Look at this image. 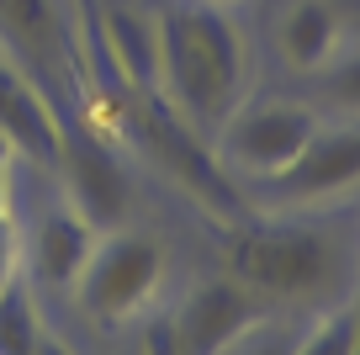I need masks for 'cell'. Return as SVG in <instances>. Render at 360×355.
I'll use <instances>...</instances> for the list:
<instances>
[{"mask_svg":"<svg viewBox=\"0 0 360 355\" xmlns=\"http://www.w3.org/2000/svg\"><path fill=\"white\" fill-rule=\"evenodd\" d=\"M249 48L228 6L180 0L154 22V90L202 133H217L244 101Z\"/></svg>","mask_w":360,"mask_h":355,"instance_id":"cell-1","label":"cell"},{"mask_svg":"<svg viewBox=\"0 0 360 355\" xmlns=\"http://www.w3.org/2000/svg\"><path fill=\"white\" fill-rule=\"evenodd\" d=\"M122 127L148 149V154H154V165L165 170V175L175 180V186L186 191L196 207H207L212 218H223L228 228H233V223H244L249 207H244V197H238V186H233V175H228V165L217 159V149L207 144L202 127L186 123V117H180V111L169 106V101L159 96L154 85L127 90Z\"/></svg>","mask_w":360,"mask_h":355,"instance_id":"cell-2","label":"cell"},{"mask_svg":"<svg viewBox=\"0 0 360 355\" xmlns=\"http://www.w3.org/2000/svg\"><path fill=\"white\" fill-rule=\"evenodd\" d=\"M339 244L302 223H233L228 239V276L270 302L313 297L339 276Z\"/></svg>","mask_w":360,"mask_h":355,"instance_id":"cell-3","label":"cell"},{"mask_svg":"<svg viewBox=\"0 0 360 355\" xmlns=\"http://www.w3.org/2000/svg\"><path fill=\"white\" fill-rule=\"evenodd\" d=\"M318 133V111L302 101H238L228 111V123L217 127V159L228 170H244L255 180H276L281 170L297 165Z\"/></svg>","mask_w":360,"mask_h":355,"instance_id":"cell-4","label":"cell"},{"mask_svg":"<svg viewBox=\"0 0 360 355\" xmlns=\"http://www.w3.org/2000/svg\"><path fill=\"white\" fill-rule=\"evenodd\" d=\"M159 281H165V249L148 233H106L96 239L75 292L96 323H127L154 302Z\"/></svg>","mask_w":360,"mask_h":355,"instance_id":"cell-5","label":"cell"},{"mask_svg":"<svg viewBox=\"0 0 360 355\" xmlns=\"http://www.w3.org/2000/svg\"><path fill=\"white\" fill-rule=\"evenodd\" d=\"M270 197L281 207H307V201H328V197H349L360 186V117L323 127L318 123L313 144L297 154L292 170H281L276 180H265Z\"/></svg>","mask_w":360,"mask_h":355,"instance_id":"cell-6","label":"cell"},{"mask_svg":"<svg viewBox=\"0 0 360 355\" xmlns=\"http://www.w3.org/2000/svg\"><path fill=\"white\" fill-rule=\"evenodd\" d=\"M169 323H175V340L186 355H228L259 323V297L238 287L233 276L202 281V287H191V297L175 308Z\"/></svg>","mask_w":360,"mask_h":355,"instance_id":"cell-7","label":"cell"},{"mask_svg":"<svg viewBox=\"0 0 360 355\" xmlns=\"http://www.w3.org/2000/svg\"><path fill=\"white\" fill-rule=\"evenodd\" d=\"M0 138L32 165H58L64 144V117L53 111V96L6 54H0Z\"/></svg>","mask_w":360,"mask_h":355,"instance_id":"cell-8","label":"cell"},{"mask_svg":"<svg viewBox=\"0 0 360 355\" xmlns=\"http://www.w3.org/2000/svg\"><path fill=\"white\" fill-rule=\"evenodd\" d=\"M58 170H64V180H69V201H75L96 228H117V223L127 218V175H122V165H117V154L96 133L79 138V133L64 127Z\"/></svg>","mask_w":360,"mask_h":355,"instance_id":"cell-9","label":"cell"},{"mask_svg":"<svg viewBox=\"0 0 360 355\" xmlns=\"http://www.w3.org/2000/svg\"><path fill=\"white\" fill-rule=\"evenodd\" d=\"M90 249H96V223L75 207V201H58L37 218L32 233V270L48 292H75L79 270H85Z\"/></svg>","mask_w":360,"mask_h":355,"instance_id":"cell-10","label":"cell"},{"mask_svg":"<svg viewBox=\"0 0 360 355\" xmlns=\"http://www.w3.org/2000/svg\"><path fill=\"white\" fill-rule=\"evenodd\" d=\"M0 37L43 75H64L75 64V32L64 27L53 0H0Z\"/></svg>","mask_w":360,"mask_h":355,"instance_id":"cell-11","label":"cell"},{"mask_svg":"<svg viewBox=\"0 0 360 355\" xmlns=\"http://www.w3.org/2000/svg\"><path fill=\"white\" fill-rule=\"evenodd\" d=\"M276 48H281L286 69L297 75H318L323 64H334V54L345 48V22H339L334 0H292L276 27Z\"/></svg>","mask_w":360,"mask_h":355,"instance_id":"cell-12","label":"cell"},{"mask_svg":"<svg viewBox=\"0 0 360 355\" xmlns=\"http://www.w3.org/2000/svg\"><path fill=\"white\" fill-rule=\"evenodd\" d=\"M37 340H43V329H37V313H32V292L16 276L0 292V355H32Z\"/></svg>","mask_w":360,"mask_h":355,"instance_id":"cell-13","label":"cell"},{"mask_svg":"<svg viewBox=\"0 0 360 355\" xmlns=\"http://www.w3.org/2000/svg\"><path fill=\"white\" fill-rule=\"evenodd\" d=\"M101 0H75V64L85 69V90H101Z\"/></svg>","mask_w":360,"mask_h":355,"instance_id":"cell-14","label":"cell"},{"mask_svg":"<svg viewBox=\"0 0 360 355\" xmlns=\"http://www.w3.org/2000/svg\"><path fill=\"white\" fill-rule=\"evenodd\" d=\"M286 355H355V313L349 308L323 313Z\"/></svg>","mask_w":360,"mask_h":355,"instance_id":"cell-15","label":"cell"},{"mask_svg":"<svg viewBox=\"0 0 360 355\" xmlns=\"http://www.w3.org/2000/svg\"><path fill=\"white\" fill-rule=\"evenodd\" d=\"M318 75H323V96L339 101V111L360 117V48H349V54L339 48L334 64H323Z\"/></svg>","mask_w":360,"mask_h":355,"instance_id":"cell-16","label":"cell"},{"mask_svg":"<svg viewBox=\"0 0 360 355\" xmlns=\"http://www.w3.org/2000/svg\"><path fill=\"white\" fill-rule=\"evenodd\" d=\"M22 276V239H16V218L11 207L0 212V292Z\"/></svg>","mask_w":360,"mask_h":355,"instance_id":"cell-17","label":"cell"},{"mask_svg":"<svg viewBox=\"0 0 360 355\" xmlns=\"http://www.w3.org/2000/svg\"><path fill=\"white\" fill-rule=\"evenodd\" d=\"M228 355H286V344L276 340V334H255V329H249V334H244V340H238Z\"/></svg>","mask_w":360,"mask_h":355,"instance_id":"cell-18","label":"cell"},{"mask_svg":"<svg viewBox=\"0 0 360 355\" xmlns=\"http://www.w3.org/2000/svg\"><path fill=\"white\" fill-rule=\"evenodd\" d=\"M11 144H6V138H0V212L11 207Z\"/></svg>","mask_w":360,"mask_h":355,"instance_id":"cell-19","label":"cell"},{"mask_svg":"<svg viewBox=\"0 0 360 355\" xmlns=\"http://www.w3.org/2000/svg\"><path fill=\"white\" fill-rule=\"evenodd\" d=\"M32 355H69V344H64V340H53V334H43V340L32 344Z\"/></svg>","mask_w":360,"mask_h":355,"instance_id":"cell-20","label":"cell"},{"mask_svg":"<svg viewBox=\"0 0 360 355\" xmlns=\"http://www.w3.org/2000/svg\"><path fill=\"white\" fill-rule=\"evenodd\" d=\"M349 313H355V355H360V297L349 302Z\"/></svg>","mask_w":360,"mask_h":355,"instance_id":"cell-21","label":"cell"},{"mask_svg":"<svg viewBox=\"0 0 360 355\" xmlns=\"http://www.w3.org/2000/svg\"><path fill=\"white\" fill-rule=\"evenodd\" d=\"M202 6H238V0H202Z\"/></svg>","mask_w":360,"mask_h":355,"instance_id":"cell-22","label":"cell"}]
</instances>
